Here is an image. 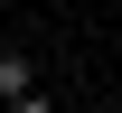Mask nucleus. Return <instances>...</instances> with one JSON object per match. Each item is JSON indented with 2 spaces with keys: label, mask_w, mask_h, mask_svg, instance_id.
<instances>
[{
  "label": "nucleus",
  "mask_w": 122,
  "mask_h": 113,
  "mask_svg": "<svg viewBox=\"0 0 122 113\" xmlns=\"http://www.w3.org/2000/svg\"><path fill=\"white\" fill-rule=\"evenodd\" d=\"M10 94H28V57H10V47H0V104H10Z\"/></svg>",
  "instance_id": "nucleus-1"
},
{
  "label": "nucleus",
  "mask_w": 122,
  "mask_h": 113,
  "mask_svg": "<svg viewBox=\"0 0 122 113\" xmlns=\"http://www.w3.org/2000/svg\"><path fill=\"white\" fill-rule=\"evenodd\" d=\"M10 113H47V104H38V94H10Z\"/></svg>",
  "instance_id": "nucleus-2"
}]
</instances>
